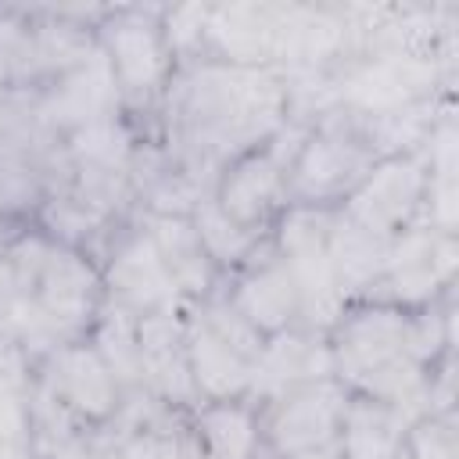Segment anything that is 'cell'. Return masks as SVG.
I'll list each match as a JSON object with an SVG mask.
<instances>
[{"label":"cell","instance_id":"obj_1","mask_svg":"<svg viewBox=\"0 0 459 459\" xmlns=\"http://www.w3.org/2000/svg\"><path fill=\"white\" fill-rule=\"evenodd\" d=\"M179 118L197 147L226 151L240 143L244 154L265 143L287 118V82L269 68H240L208 61L183 82Z\"/></svg>","mask_w":459,"mask_h":459},{"label":"cell","instance_id":"obj_2","mask_svg":"<svg viewBox=\"0 0 459 459\" xmlns=\"http://www.w3.org/2000/svg\"><path fill=\"white\" fill-rule=\"evenodd\" d=\"M427 194V165L423 151L380 158L344 197L341 215L362 230H373L380 237H394L405 226H412L416 212L423 208Z\"/></svg>","mask_w":459,"mask_h":459},{"label":"cell","instance_id":"obj_3","mask_svg":"<svg viewBox=\"0 0 459 459\" xmlns=\"http://www.w3.org/2000/svg\"><path fill=\"white\" fill-rule=\"evenodd\" d=\"M377 165L373 151L359 140L355 126H323L301 140L287 169V194L294 204H326L330 197H348L351 186Z\"/></svg>","mask_w":459,"mask_h":459},{"label":"cell","instance_id":"obj_4","mask_svg":"<svg viewBox=\"0 0 459 459\" xmlns=\"http://www.w3.org/2000/svg\"><path fill=\"white\" fill-rule=\"evenodd\" d=\"M100 54L115 75L118 93L151 97L172 72V54L161 36V11L118 7L100 25Z\"/></svg>","mask_w":459,"mask_h":459},{"label":"cell","instance_id":"obj_5","mask_svg":"<svg viewBox=\"0 0 459 459\" xmlns=\"http://www.w3.org/2000/svg\"><path fill=\"white\" fill-rule=\"evenodd\" d=\"M348 398L351 391L333 377L301 384L290 394L276 398L273 420L265 427L273 452L280 459H294V455H308V452H323L337 445Z\"/></svg>","mask_w":459,"mask_h":459},{"label":"cell","instance_id":"obj_6","mask_svg":"<svg viewBox=\"0 0 459 459\" xmlns=\"http://www.w3.org/2000/svg\"><path fill=\"white\" fill-rule=\"evenodd\" d=\"M290 4H222L208 7L204 43L222 65L269 68L280 61Z\"/></svg>","mask_w":459,"mask_h":459},{"label":"cell","instance_id":"obj_7","mask_svg":"<svg viewBox=\"0 0 459 459\" xmlns=\"http://www.w3.org/2000/svg\"><path fill=\"white\" fill-rule=\"evenodd\" d=\"M287 169H290V161H283L280 147L273 140H265L262 147L237 154L230 161V169L219 179L215 204L233 222L258 233V226L269 219V212L287 197Z\"/></svg>","mask_w":459,"mask_h":459},{"label":"cell","instance_id":"obj_8","mask_svg":"<svg viewBox=\"0 0 459 459\" xmlns=\"http://www.w3.org/2000/svg\"><path fill=\"white\" fill-rule=\"evenodd\" d=\"M108 290L115 294L118 308L133 312V316H147V312H176L179 305V287L169 276L151 233H136L129 237L111 265H108Z\"/></svg>","mask_w":459,"mask_h":459},{"label":"cell","instance_id":"obj_9","mask_svg":"<svg viewBox=\"0 0 459 459\" xmlns=\"http://www.w3.org/2000/svg\"><path fill=\"white\" fill-rule=\"evenodd\" d=\"M32 298L61 337V333H72L75 326H82L93 316V308H97V276H93V269L82 255L50 244V251L39 265V276L32 283Z\"/></svg>","mask_w":459,"mask_h":459},{"label":"cell","instance_id":"obj_10","mask_svg":"<svg viewBox=\"0 0 459 459\" xmlns=\"http://www.w3.org/2000/svg\"><path fill=\"white\" fill-rule=\"evenodd\" d=\"M326 377H333L330 344H319L308 333L283 330L276 337H265V344L251 366L247 394H262V398L276 402V398L290 394L294 387L326 380Z\"/></svg>","mask_w":459,"mask_h":459},{"label":"cell","instance_id":"obj_11","mask_svg":"<svg viewBox=\"0 0 459 459\" xmlns=\"http://www.w3.org/2000/svg\"><path fill=\"white\" fill-rule=\"evenodd\" d=\"M115 108H118V86L100 47L90 57L68 65L43 100V115L54 118L57 126H72V133L90 122L115 118Z\"/></svg>","mask_w":459,"mask_h":459},{"label":"cell","instance_id":"obj_12","mask_svg":"<svg viewBox=\"0 0 459 459\" xmlns=\"http://www.w3.org/2000/svg\"><path fill=\"white\" fill-rule=\"evenodd\" d=\"M50 394L61 409L86 420H108L118 405V380L93 344H65L54 355Z\"/></svg>","mask_w":459,"mask_h":459},{"label":"cell","instance_id":"obj_13","mask_svg":"<svg viewBox=\"0 0 459 459\" xmlns=\"http://www.w3.org/2000/svg\"><path fill=\"white\" fill-rule=\"evenodd\" d=\"M186 366L204 402H230L247 394L251 384V359L237 351L222 333H215L204 319L186 323Z\"/></svg>","mask_w":459,"mask_h":459},{"label":"cell","instance_id":"obj_14","mask_svg":"<svg viewBox=\"0 0 459 459\" xmlns=\"http://www.w3.org/2000/svg\"><path fill=\"white\" fill-rule=\"evenodd\" d=\"M230 305L262 337H276V333L290 330L294 319H301V294H298V283H294V276H290V269L283 265L280 255L255 265L240 280V287L233 290Z\"/></svg>","mask_w":459,"mask_h":459},{"label":"cell","instance_id":"obj_15","mask_svg":"<svg viewBox=\"0 0 459 459\" xmlns=\"http://www.w3.org/2000/svg\"><path fill=\"white\" fill-rule=\"evenodd\" d=\"M416 416L420 412L405 405L351 394L344 405L341 434H337V455L341 459H391L402 448L405 430Z\"/></svg>","mask_w":459,"mask_h":459},{"label":"cell","instance_id":"obj_16","mask_svg":"<svg viewBox=\"0 0 459 459\" xmlns=\"http://www.w3.org/2000/svg\"><path fill=\"white\" fill-rule=\"evenodd\" d=\"M151 240L169 269V276L176 280L179 294H204L208 283H212V273H215V262L208 258L194 222L186 215H165L158 212L151 219Z\"/></svg>","mask_w":459,"mask_h":459},{"label":"cell","instance_id":"obj_17","mask_svg":"<svg viewBox=\"0 0 459 459\" xmlns=\"http://www.w3.org/2000/svg\"><path fill=\"white\" fill-rule=\"evenodd\" d=\"M194 434L201 455L208 459H255L262 445V427L240 398L230 402H204L194 420Z\"/></svg>","mask_w":459,"mask_h":459},{"label":"cell","instance_id":"obj_18","mask_svg":"<svg viewBox=\"0 0 459 459\" xmlns=\"http://www.w3.org/2000/svg\"><path fill=\"white\" fill-rule=\"evenodd\" d=\"M190 222H194L197 237H201V244H204V251H208V258H212L215 265H219V262H244V258L251 255V247L258 244V233H255V230H244L240 222H233V219L215 204V197H212V201H201V204L194 208Z\"/></svg>","mask_w":459,"mask_h":459},{"label":"cell","instance_id":"obj_19","mask_svg":"<svg viewBox=\"0 0 459 459\" xmlns=\"http://www.w3.org/2000/svg\"><path fill=\"white\" fill-rule=\"evenodd\" d=\"M402 448L412 459H455L459 445H455V416L448 412H423L409 423Z\"/></svg>","mask_w":459,"mask_h":459},{"label":"cell","instance_id":"obj_20","mask_svg":"<svg viewBox=\"0 0 459 459\" xmlns=\"http://www.w3.org/2000/svg\"><path fill=\"white\" fill-rule=\"evenodd\" d=\"M204 22H208V7L204 4L161 11V36H165L169 54H186V50L201 47L204 43Z\"/></svg>","mask_w":459,"mask_h":459},{"label":"cell","instance_id":"obj_21","mask_svg":"<svg viewBox=\"0 0 459 459\" xmlns=\"http://www.w3.org/2000/svg\"><path fill=\"white\" fill-rule=\"evenodd\" d=\"M86 459H126L122 448H108V452H97V455H86Z\"/></svg>","mask_w":459,"mask_h":459},{"label":"cell","instance_id":"obj_22","mask_svg":"<svg viewBox=\"0 0 459 459\" xmlns=\"http://www.w3.org/2000/svg\"><path fill=\"white\" fill-rule=\"evenodd\" d=\"M194 459H208V455H194Z\"/></svg>","mask_w":459,"mask_h":459}]
</instances>
